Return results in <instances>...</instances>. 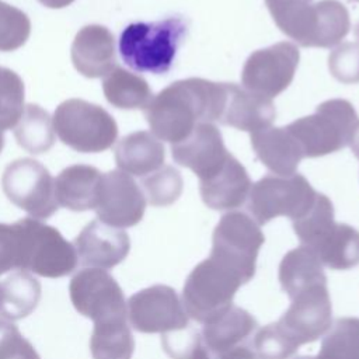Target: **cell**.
<instances>
[{
  "mask_svg": "<svg viewBox=\"0 0 359 359\" xmlns=\"http://www.w3.org/2000/svg\"><path fill=\"white\" fill-rule=\"evenodd\" d=\"M171 154L175 163L203 180L224 164L230 151L224 146L219 128L210 122H201L185 139L171 144Z\"/></svg>",
  "mask_w": 359,
  "mask_h": 359,
  "instance_id": "obj_16",
  "label": "cell"
},
{
  "mask_svg": "<svg viewBox=\"0 0 359 359\" xmlns=\"http://www.w3.org/2000/svg\"><path fill=\"white\" fill-rule=\"evenodd\" d=\"M20 234L18 271H29L42 278H63L79 264L76 248L57 229L34 217L15 222Z\"/></svg>",
  "mask_w": 359,
  "mask_h": 359,
  "instance_id": "obj_5",
  "label": "cell"
},
{
  "mask_svg": "<svg viewBox=\"0 0 359 359\" xmlns=\"http://www.w3.org/2000/svg\"><path fill=\"white\" fill-rule=\"evenodd\" d=\"M252 182L244 165L230 154L224 164L210 177L199 180L203 203L213 210H231L248 199Z\"/></svg>",
  "mask_w": 359,
  "mask_h": 359,
  "instance_id": "obj_20",
  "label": "cell"
},
{
  "mask_svg": "<svg viewBox=\"0 0 359 359\" xmlns=\"http://www.w3.org/2000/svg\"><path fill=\"white\" fill-rule=\"evenodd\" d=\"M332 304L327 283L314 285L296 293L289 309L276 321L279 328L300 348L325 335L331 328Z\"/></svg>",
  "mask_w": 359,
  "mask_h": 359,
  "instance_id": "obj_14",
  "label": "cell"
},
{
  "mask_svg": "<svg viewBox=\"0 0 359 359\" xmlns=\"http://www.w3.org/2000/svg\"><path fill=\"white\" fill-rule=\"evenodd\" d=\"M201 345L202 335L191 324L185 328L161 334V346L171 359H194Z\"/></svg>",
  "mask_w": 359,
  "mask_h": 359,
  "instance_id": "obj_38",
  "label": "cell"
},
{
  "mask_svg": "<svg viewBox=\"0 0 359 359\" xmlns=\"http://www.w3.org/2000/svg\"><path fill=\"white\" fill-rule=\"evenodd\" d=\"M20 234L17 223H0V276L18 269Z\"/></svg>",
  "mask_w": 359,
  "mask_h": 359,
  "instance_id": "obj_39",
  "label": "cell"
},
{
  "mask_svg": "<svg viewBox=\"0 0 359 359\" xmlns=\"http://www.w3.org/2000/svg\"><path fill=\"white\" fill-rule=\"evenodd\" d=\"M31 34L28 15L0 0V52H13L25 45Z\"/></svg>",
  "mask_w": 359,
  "mask_h": 359,
  "instance_id": "obj_34",
  "label": "cell"
},
{
  "mask_svg": "<svg viewBox=\"0 0 359 359\" xmlns=\"http://www.w3.org/2000/svg\"><path fill=\"white\" fill-rule=\"evenodd\" d=\"M194 359H223V356L215 355V353L210 352V351L203 345V342H202V345H201V348L196 351Z\"/></svg>",
  "mask_w": 359,
  "mask_h": 359,
  "instance_id": "obj_42",
  "label": "cell"
},
{
  "mask_svg": "<svg viewBox=\"0 0 359 359\" xmlns=\"http://www.w3.org/2000/svg\"><path fill=\"white\" fill-rule=\"evenodd\" d=\"M102 91L107 101L119 109H144L153 98L147 81L121 66L104 77Z\"/></svg>",
  "mask_w": 359,
  "mask_h": 359,
  "instance_id": "obj_28",
  "label": "cell"
},
{
  "mask_svg": "<svg viewBox=\"0 0 359 359\" xmlns=\"http://www.w3.org/2000/svg\"><path fill=\"white\" fill-rule=\"evenodd\" d=\"M245 283L234 266L209 255L185 279L181 302L188 317L203 325L230 309L237 290Z\"/></svg>",
  "mask_w": 359,
  "mask_h": 359,
  "instance_id": "obj_4",
  "label": "cell"
},
{
  "mask_svg": "<svg viewBox=\"0 0 359 359\" xmlns=\"http://www.w3.org/2000/svg\"><path fill=\"white\" fill-rule=\"evenodd\" d=\"M353 32H355V36L359 39V22L355 25V29H353Z\"/></svg>",
  "mask_w": 359,
  "mask_h": 359,
  "instance_id": "obj_46",
  "label": "cell"
},
{
  "mask_svg": "<svg viewBox=\"0 0 359 359\" xmlns=\"http://www.w3.org/2000/svg\"><path fill=\"white\" fill-rule=\"evenodd\" d=\"M39 280L27 271H15L0 282V317L17 321L29 316L41 300Z\"/></svg>",
  "mask_w": 359,
  "mask_h": 359,
  "instance_id": "obj_27",
  "label": "cell"
},
{
  "mask_svg": "<svg viewBox=\"0 0 359 359\" xmlns=\"http://www.w3.org/2000/svg\"><path fill=\"white\" fill-rule=\"evenodd\" d=\"M323 268L324 266L314 251L306 245H300L283 255L279 264L278 279L283 292L292 299L296 293L304 289L327 283V276Z\"/></svg>",
  "mask_w": 359,
  "mask_h": 359,
  "instance_id": "obj_26",
  "label": "cell"
},
{
  "mask_svg": "<svg viewBox=\"0 0 359 359\" xmlns=\"http://www.w3.org/2000/svg\"><path fill=\"white\" fill-rule=\"evenodd\" d=\"M269 1H311V0H265V3Z\"/></svg>",
  "mask_w": 359,
  "mask_h": 359,
  "instance_id": "obj_45",
  "label": "cell"
},
{
  "mask_svg": "<svg viewBox=\"0 0 359 359\" xmlns=\"http://www.w3.org/2000/svg\"><path fill=\"white\" fill-rule=\"evenodd\" d=\"M314 359H359V318H337Z\"/></svg>",
  "mask_w": 359,
  "mask_h": 359,
  "instance_id": "obj_31",
  "label": "cell"
},
{
  "mask_svg": "<svg viewBox=\"0 0 359 359\" xmlns=\"http://www.w3.org/2000/svg\"><path fill=\"white\" fill-rule=\"evenodd\" d=\"M144 196L153 206L172 205L182 194L184 181L178 170L163 165L157 171L142 178Z\"/></svg>",
  "mask_w": 359,
  "mask_h": 359,
  "instance_id": "obj_32",
  "label": "cell"
},
{
  "mask_svg": "<svg viewBox=\"0 0 359 359\" xmlns=\"http://www.w3.org/2000/svg\"><path fill=\"white\" fill-rule=\"evenodd\" d=\"M52 125L62 143L80 153L108 150L118 137V125L112 115L102 107L80 98L59 104Z\"/></svg>",
  "mask_w": 359,
  "mask_h": 359,
  "instance_id": "obj_7",
  "label": "cell"
},
{
  "mask_svg": "<svg viewBox=\"0 0 359 359\" xmlns=\"http://www.w3.org/2000/svg\"><path fill=\"white\" fill-rule=\"evenodd\" d=\"M164 158L163 143L146 130L126 135L115 147L116 165L129 175L146 177L161 168Z\"/></svg>",
  "mask_w": 359,
  "mask_h": 359,
  "instance_id": "obj_24",
  "label": "cell"
},
{
  "mask_svg": "<svg viewBox=\"0 0 359 359\" xmlns=\"http://www.w3.org/2000/svg\"><path fill=\"white\" fill-rule=\"evenodd\" d=\"M126 309L132 328L142 334H165L189 325L181 297L167 285H153L133 293Z\"/></svg>",
  "mask_w": 359,
  "mask_h": 359,
  "instance_id": "obj_12",
  "label": "cell"
},
{
  "mask_svg": "<svg viewBox=\"0 0 359 359\" xmlns=\"http://www.w3.org/2000/svg\"><path fill=\"white\" fill-rule=\"evenodd\" d=\"M294 359H314V356H297Z\"/></svg>",
  "mask_w": 359,
  "mask_h": 359,
  "instance_id": "obj_47",
  "label": "cell"
},
{
  "mask_svg": "<svg viewBox=\"0 0 359 359\" xmlns=\"http://www.w3.org/2000/svg\"><path fill=\"white\" fill-rule=\"evenodd\" d=\"M251 146L259 161L275 175H292L304 158L287 128H265L251 133Z\"/></svg>",
  "mask_w": 359,
  "mask_h": 359,
  "instance_id": "obj_22",
  "label": "cell"
},
{
  "mask_svg": "<svg viewBox=\"0 0 359 359\" xmlns=\"http://www.w3.org/2000/svg\"><path fill=\"white\" fill-rule=\"evenodd\" d=\"M0 359H41L18 327L3 317H0Z\"/></svg>",
  "mask_w": 359,
  "mask_h": 359,
  "instance_id": "obj_37",
  "label": "cell"
},
{
  "mask_svg": "<svg viewBox=\"0 0 359 359\" xmlns=\"http://www.w3.org/2000/svg\"><path fill=\"white\" fill-rule=\"evenodd\" d=\"M3 147H4V133H3V130L0 129V153H1Z\"/></svg>",
  "mask_w": 359,
  "mask_h": 359,
  "instance_id": "obj_44",
  "label": "cell"
},
{
  "mask_svg": "<svg viewBox=\"0 0 359 359\" xmlns=\"http://www.w3.org/2000/svg\"><path fill=\"white\" fill-rule=\"evenodd\" d=\"M300 52L290 42H278L252 52L241 70L243 87L273 98L293 81Z\"/></svg>",
  "mask_w": 359,
  "mask_h": 359,
  "instance_id": "obj_13",
  "label": "cell"
},
{
  "mask_svg": "<svg viewBox=\"0 0 359 359\" xmlns=\"http://www.w3.org/2000/svg\"><path fill=\"white\" fill-rule=\"evenodd\" d=\"M304 245L330 269L346 271L359 265V230L346 223H327Z\"/></svg>",
  "mask_w": 359,
  "mask_h": 359,
  "instance_id": "obj_21",
  "label": "cell"
},
{
  "mask_svg": "<svg viewBox=\"0 0 359 359\" xmlns=\"http://www.w3.org/2000/svg\"><path fill=\"white\" fill-rule=\"evenodd\" d=\"M223 359H259L255 352L252 349H250L245 345H241L230 352H227L226 355H223Z\"/></svg>",
  "mask_w": 359,
  "mask_h": 359,
  "instance_id": "obj_40",
  "label": "cell"
},
{
  "mask_svg": "<svg viewBox=\"0 0 359 359\" xmlns=\"http://www.w3.org/2000/svg\"><path fill=\"white\" fill-rule=\"evenodd\" d=\"M252 346L259 359H290L299 349L276 323L259 328L254 337Z\"/></svg>",
  "mask_w": 359,
  "mask_h": 359,
  "instance_id": "obj_35",
  "label": "cell"
},
{
  "mask_svg": "<svg viewBox=\"0 0 359 359\" xmlns=\"http://www.w3.org/2000/svg\"><path fill=\"white\" fill-rule=\"evenodd\" d=\"M349 146H351V150L353 153V156L359 160V121L352 132V136H351V140H349Z\"/></svg>",
  "mask_w": 359,
  "mask_h": 359,
  "instance_id": "obj_41",
  "label": "cell"
},
{
  "mask_svg": "<svg viewBox=\"0 0 359 359\" xmlns=\"http://www.w3.org/2000/svg\"><path fill=\"white\" fill-rule=\"evenodd\" d=\"M257 327L258 323L252 314L233 304L223 314L203 324L202 342L210 352L223 356L244 345Z\"/></svg>",
  "mask_w": 359,
  "mask_h": 359,
  "instance_id": "obj_23",
  "label": "cell"
},
{
  "mask_svg": "<svg viewBox=\"0 0 359 359\" xmlns=\"http://www.w3.org/2000/svg\"><path fill=\"white\" fill-rule=\"evenodd\" d=\"M79 261L87 268L111 269L121 264L130 250V238L122 229L91 220L73 243Z\"/></svg>",
  "mask_w": 359,
  "mask_h": 359,
  "instance_id": "obj_17",
  "label": "cell"
},
{
  "mask_svg": "<svg viewBox=\"0 0 359 359\" xmlns=\"http://www.w3.org/2000/svg\"><path fill=\"white\" fill-rule=\"evenodd\" d=\"M69 296L74 309L94 324L128 317L123 290L105 269L79 271L69 283Z\"/></svg>",
  "mask_w": 359,
  "mask_h": 359,
  "instance_id": "obj_11",
  "label": "cell"
},
{
  "mask_svg": "<svg viewBox=\"0 0 359 359\" xmlns=\"http://www.w3.org/2000/svg\"><path fill=\"white\" fill-rule=\"evenodd\" d=\"M328 69L344 84L359 83V42H345L331 50Z\"/></svg>",
  "mask_w": 359,
  "mask_h": 359,
  "instance_id": "obj_36",
  "label": "cell"
},
{
  "mask_svg": "<svg viewBox=\"0 0 359 359\" xmlns=\"http://www.w3.org/2000/svg\"><path fill=\"white\" fill-rule=\"evenodd\" d=\"M98 220L125 229L136 226L146 210V196L136 181L121 170L101 174L94 208Z\"/></svg>",
  "mask_w": 359,
  "mask_h": 359,
  "instance_id": "obj_15",
  "label": "cell"
},
{
  "mask_svg": "<svg viewBox=\"0 0 359 359\" xmlns=\"http://www.w3.org/2000/svg\"><path fill=\"white\" fill-rule=\"evenodd\" d=\"M317 194L302 174H271L252 184L247 208L259 226L279 216L293 222L309 212Z\"/></svg>",
  "mask_w": 359,
  "mask_h": 359,
  "instance_id": "obj_8",
  "label": "cell"
},
{
  "mask_svg": "<svg viewBox=\"0 0 359 359\" xmlns=\"http://www.w3.org/2000/svg\"><path fill=\"white\" fill-rule=\"evenodd\" d=\"M100 177L101 172L87 164H74L62 170L55 180V195L59 206L73 212L94 209Z\"/></svg>",
  "mask_w": 359,
  "mask_h": 359,
  "instance_id": "obj_25",
  "label": "cell"
},
{
  "mask_svg": "<svg viewBox=\"0 0 359 359\" xmlns=\"http://www.w3.org/2000/svg\"><path fill=\"white\" fill-rule=\"evenodd\" d=\"M17 143L28 153L42 154L55 144V130L49 114L36 104H27L14 126Z\"/></svg>",
  "mask_w": 359,
  "mask_h": 359,
  "instance_id": "obj_30",
  "label": "cell"
},
{
  "mask_svg": "<svg viewBox=\"0 0 359 359\" xmlns=\"http://www.w3.org/2000/svg\"><path fill=\"white\" fill-rule=\"evenodd\" d=\"M276 111L272 98L250 91L234 83H226V95L219 122L244 132L269 128Z\"/></svg>",
  "mask_w": 359,
  "mask_h": 359,
  "instance_id": "obj_18",
  "label": "cell"
},
{
  "mask_svg": "<svg viewBox=\"0 0 359 359\" xmlns=\"http://www.w3.org/2000/svg\"><path fill=\"white\" fill-rule=\"evenodd\" d=\"M264 243V233L251 216L229 212L213 230L210 255L234 266L250 282L255 275L257 257Z\"/></svg>",
  "mask_w": 359,
  "mask_h": 359,
  "instance_id": "obj_10",
  "label": "cell"
},
{
  "mask_svg": "<svg viewBox=\"0 0 359 359\" xmlns=\"http://www.w3.org/2000/svg\"><path fill=\"white\" fill-rule=\"evenodd\" d=\"M1 188L11 203L34 219H48L59 209L55 180L48 168L34 158L11 161L3 171Z\"/></svg>",
  "mask_w": 359,
  "mask_h": 359,
  "instance_id": "obj_9",
  "label": "cell"
},
{
  "mask_svg": "<svg viewBox=\"0 0 359 359\" xmlns=\"http://www.w3.org/2000/svg\"><path fill=\"white\" fill-rule=\"evenodd\" d=\"M349 1H358L359 3V0H349Z\"/></svg>",
  "mask_w": 359,
  "mask_h": 359,
  "instance_id": "obj_48",
  "label": "cell"
},
{
  "mask_svg": "<svg viewBox=\"0 0 359 359\" xmlns=\"http://www.w3.org/2000/svg\"><path fill=\"white\" fill-rule=\"evenodd\" d=\"M70 55L76 70L84 77H105L116 66L115 38L104 25H86L76 34Z\"/></svg>",
  "mask_w": 359,
  "mask_h": 359,
  "instance_id": "obj_19",
  "label": "cell"
},
{
  "mask_svg": "<svg viewBox=\"0 0 359 359\" xmlns=\"http://www.w3.org/2000/svg\"><path fill=\"white\" fill-rule=\"evenodd\" d=\"M24 83L21 77L0 67V129L14 128L24 111Z\"/></svg>",
  "mask_w": 359,
  "mask_h": 359,
  "instance_id": "obj_33",
  "label": "cell"
},
{
  "mask_svg": "<svg viewBox=\"0 0 359 359\" xmlns=\"http://www.w3.org/2000/svg\"><path fill=\"white\" fill-rule=\"evenodd\" d=\"M188 34V21L171 15L153 22H132L119 36V53L125 65L139 73L164 74L175 60Z\"/></svg>",
  "mask_w": 359,
  "mask_h": 359,
  "instance_id": "obj_3",
  "label": "cell"
},
{
  "mask_svg": "<svg viewBox=\"0 0 359 359\" xmlns=\"http://www.w3.org/2000/svg\"><path fill=\"white\" fill-rule=\"evenodd\" d=\"M135 339L128 317L95 323L90 337L93 359H132Z\"/></svg>",
  "mask_w": 359,
  "mask_h": 359,
  "instance_id": "obj_29",
  "label": "cell"
},
{
  "mask_svg": "<svg viewBox=\"0 0 359 359\" xmlns=\"http://www.w3.org/2000/svg\"><path fill=\"white\" fill-rule=\"evenodd\" d=\"M353 105L341 98L321 102L313 115L293 121L286 128L299 142L304 157H321L349 144L358 123Z\"/></svg>",
  "mask_w": 359,
  "mask_h": 359,
  "instance_id": "obj_6",
  "label": "cell"
},
{
  "mask_svg": "<svg viewBox=\"0 0 359 359\" xmlns=\"http://www.w3.org/2000/svg\"><path fill=\"white\" fill-rule=\"evenodd\" d=\"M226 83L189 77L163 88L144 108L151 133L171 144L185 139L201 122H219Z\"/></svg>",
  "mask_w": 359,
  "mask_h": 359,
  "instance_id": "obj_1",
  "label": "cell"
},
{
  "mask_svg": "<svg viewBox=\"0 0 359 359\" xmlns=\"http://www.w3.org/2000/svg\"><path fill=\"white\" fill-rule=\"evenodd\" d=\"M278 28L304 48H331L349 32L346 7L338 0L265 3Z\"/></svg>",
  "mask_w": 359,
  "mask_h": 359,
  "instance_id": "obj_2",
  "label": "cell"
},
{
  "mask_svg": "<svg viewBox=\"0 0 359 359\" xmlns=\"http://www.w3.org/2000/svg\"><path fill=\"white\" fill-rule=\"evenodd\" d=\"M73 1L74 0H39V3H42L45 7H49V8H63L72 4Z\"/></svg>",
  "mask_w": 359,
  "mask_h": 359,
  "instance_id": "obj_43",
  "label": "cell"
}]
</instances>
